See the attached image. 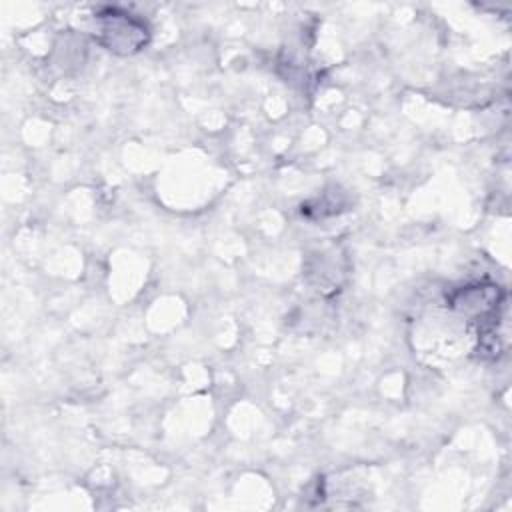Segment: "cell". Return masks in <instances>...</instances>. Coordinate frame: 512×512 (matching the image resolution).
I'll return each instance as SVG.
<instances>
[{"instance_id": "obj_1", "label": "cell", "mask_w": 512, "mask_h": 512, "mask_svg": "<svg viewBox=\"0 0 512 512\" xmlns=\"http://www.w3.org/2000/svg\"><path fill=\"white\" fill-rule=\"evenodd\" d=\"M98 40L118 54L138 52L148 42V28L142 20L134 18L128 12L108 8L98 14Z\"/></svg>"}]
</instances>
